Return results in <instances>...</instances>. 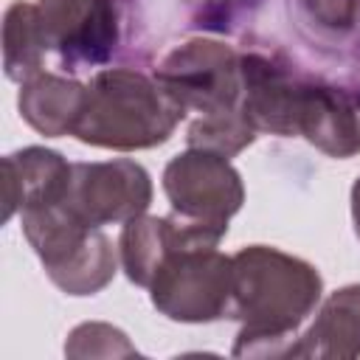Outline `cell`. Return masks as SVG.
<instances>
[{"instance_id":"7c38bea8","label":"cell","mask_w":360,"mask_h":360,"mask_svg":"<svg viewBox=\"0 0 360 360\" xmlns=\"http://www.w3.org/2000/svg\"><path fill=\"white\" fill-rule=\"evenodd\" d=\"M70 166L59 152L25 146L3 158V219L17 211L59 202L68 191Z\"/></svg>"},{"instance_id":"ba28073f","label":"cell","mask_w":360,"mask_h":360,"mask_svg":"<svg viewBox=\"0 0 360 360\" xmlns=\"http://www.w3.org/2000/svg\"><path fill=\"white\" fill-rule=\"evenodd\" d=\"M242 73V112L262 135L292 138L298 135L301 101L309 76L278 48H245L239 51Z\"/></svg>"},{"instance_id":"ffe728a7","label":"cell","mask_w":360,"mask_h":360,"mask_svg":"<svg viewBox=\"0 0 360 360\" xmlns=\"http://www.w3.org/2000/svg\"><path fill=\"white\" fill-rule=\"evenodd\" d=\"M352 222H354V233L360 239V177L352 186Z\"/></svg>"},{"instance_id":"2e32d148","label":"cell","mask_w":360,"mask_h":360,"mask_svg":"<svg viewBox=\"0 0 360 360\" xmlns=\"http://www.w3.org/2000/svg\"><path fill=\"white\" fill-rule=\"evenodd\" d=\"M45 65V48L37 31V11L28 0H14L3 17V68L17 84L39 73Z\"/></svg>"},{"instance_id":"3957f363","label":"cell","mask_w":360,"mask_h":360,"mask_svg":"<svg viewBox=\"0 0 360 360\" xmlns=\"http://www.w3.org/2000/svg\"><path fill=\"white\" fill-rule=\"evenodd\" d=\"M22 233L42 262L45 276L68 295H96L115 276L112 239L82 222L62 200L20 211Z\"/></svg>"},{"instance_id":"7a4b0ae2","label":"cell","mask_w":360,"mask_h":360,"mask_svg":"<svg viewBox=\"0 0 360 360\" xmlns=\"http://www.w3.org/2000/svg\"><path fill=\"white\" fill-rule=\"evenodd\" d=\"M183 118L186 110L152 70L104 68L87 82L84 107L70 135L87 146L138 152L166 143Z\"/></svg>"},{"instance_id":"30bf717a","label":"cell","mask_w":360,"mask_h":360,"mask_svg":"<svg viewBox=\"0 0 360 360\" xmlns=\"http://www.w3.org/2000/svg\"><path fill=\"white\" fill-rule=\"evenodd\" d=\"M225 233H228V228L194 222V219H186V217H180L174 211L169 217L141 214V217L124 222V228H121L118 262H121L124 276L132 284L149 290L158 267L163 264V259L172 250H180V248H217Z\"/></svg>"},{"instance_id":"52a82bcc","label":"cell","mask_w":360,"mask_h":360,"mask_svg":"<svg viewBox=\"0 0 360 360\" xmlns=\"http://www.w3.org/2000/svg\"><path fill=\"white\" fill-rule=\"evenodd\" d=\"M62 202L93 228L124 225L146 214L152 202V177L129 158L79 160L70 166Z\"/></svg>"},{"instance_id":"8992f818","label":"cell","mask_w":360,"mask_h":360,"mask_svg":"<svg viewBox=\"0 0 360 360\" xmlns=\"http://www.w3.org/2000/svg\"><path fill=\"white\" fill-rule=\"evenodd\" d=\"M152 73L186 112L214 115L239 107V51L222 39L191 37L169 48Z\"/></svg>"},{"instance_id":"4fadbf2b","label":"cell","mask_w":360,"mask_h":360,"mask_svg":"<svg viewBox=\"0 0 360 360\" xmlns=\"http://www.w3.org/2000/svg\"><path fill=\"white\" fill-rule=\"evenodd\" d=\"M287 357L354 360L360 357V284H346L329 292L315 321L295 338Z\"/></svg>"},{"instance_id":"9a60e30c","label":"cell","mask_w":360,"mask_h":360,"mask_svg":"<svg viewBox=\"0 0 360 360\" xmlns=\"http://www.w3.org/2000/svg\"><path fill=\"white\" fill-rule=\"evenodd\" d=\"M287 17L321 53L349 56L360 48V0H287Z\"/></svg>"},{"instance_id":"8fae6325","label":"cell","mask_w":360,"mask_h":360,"mask_svg":"<svg viewBox=\"0 0 360 360\" xmlns=\"http://www.w3.org/2000/svg\"><path fill=\"white\" fill-rule=\"evenodd\" d=\"M298 135L307 138L318 152L346 160L360 152V112L357 98L326 79L309 76L304 101H301V118H298Z\"/></svg>"},{"instance_id":"44dd1931","label":"cell","mask_w":360,"mask_h":360,"mask_svg":"<svg viewBox=\"0 0 360 360\" xmlns=\"http://www.w3.org/2000/svg\"><path fill=\"white\" fill-rule=\"evenodd\" d=\"M354 98H357V112H360V93H357V96H354Z\"/></svg>"},{"instance_id":"e0dca14e","label":"cell","mask_w":360,"mask_h":360,"mask_svg":"<svg viewBox=\"0 0 360 360\" xmlns=\"http://www.w3.org/2000/svg\"><path fill=\"white\" fill-rule=\"evenodd\" d=\"M256 138H259V132L242 112V104L233 110L214 112V115H197L186 132V143L191 149H205V152L222 155L228 160L233 155H239L242 149H248Z\"/></svg>"},{"instance_id":"ac0fdd59","label":"cell","mask_w":360,"mask_h":360,"mask_svg":"<svg viewBox=\"0 0 360 360\" xmlns=\"http://www.w3.org/2000/svg\"><path fill=\"white\" fill-rule=\"evenodd\" d=\"M65 354L68 357H135L138 349L129 343V338L118 326L87 321L68 335Z\"/></svg>"},{"instance_id":"9c48e42d","label":"cell","mask_w":360,"mask_h":360,"mask_svg":"<svg viewBox=\"0 0 360 360\" xmlns=\"http://www.w3.org/2000/svg\"><path fill=\"white\" fill-rule=\"evenodd\" d=\"M163 191L174 214L217 228H228L245 202L242 174L231 160L191 146L166 163Z\"/></svg>"},{"instance_id":"6da1fadb","label":"cell","mask_w":360,"mask_h":360,"mask_svg":"<svg viewBox=\"0 0 360 360\" xmlns=\"http://www.w3.org/2000/svg\"><path fill=\"white\" fill-rule=\"evenodd\" d=\"M231 309L239 321L233 357H287L298 329L318 309L323 278L315 264L270 245H248L231 256Z\"/></svg>"},{"instance_id":"d6986e66","label":"cell","mask_w":360,"mask_h":360,"mask_svg":"<svg viewBox=\"0 0 360 360\" xmlns=\"http://www.w3.org/2000/svg\"><path fill=\"white\" fill-rule=\"evenodd\" d=\"M262 0H191V22L202 31H219L231 34L242 22H248Z\"/></svg>"},{"instance_id":"5b68a950","label":"cell","mask_w":360,"mask_h":360,"mask_svg":"<svg viewBox=\"0 0 360 360\" xmlns=\"http://www.w3.org/2000/svg\"><path fill=\"white\" fill-rule=\"evenodd\" d=\"M231 278V256L217 248H180L172 250L158 267L149 284V298L152 307L169 321L211 323L228 318Z\"/></svg>"},{"instance_id":"5bb4252c","label":"cell","mask_w":360,"mask_h":360,"mask_svg":"<svg viewBox=\"0 0 360 360\" xmlns=\"http://www.w3.org/2000/svg\"><path fill=\"white\" fill-rule=\"evenodd\" d=\"M87 84L73 76L39 70L20 84L17 107L22 121L45 138L70 135L84 107Z\"/></svg>"},{"instance_id":"277c9868","label":"cell","mask_w":360,"mask_h":360,"mask_svg":"<svg viewBox=\"0 0 360 360\" xmlns=\"http://www.w3.org/2000/svg\"><path fill=\"white\" fill-rule=\"evenodd\" d=\"M34 11L45 56L65 73L104 68L118 53L127 0H34Z\"/></svg>"}]
</instances>
